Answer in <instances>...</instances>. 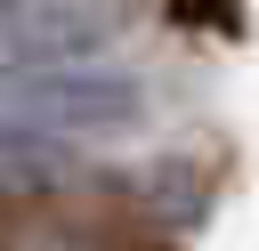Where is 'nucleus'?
Instances as JSON below:
<instances>
[{
  "mask_svg": "<svg viewBox=\"0 0 259 251\" xmlns=\"http://www.w3.org/2000/svg\"><path fill=\"white\" fill-rule=\"evenodd\" d=\"M73 146L49 138V130H16L0 121V194H65L73 186Z\"/></svg>",
  "mask_w": 259,
  "mask_h": 251,
  "instance_id": "4",
  "label": "nucleus"
},
{
  "mask_svg": "<svg viewBox=\"0 0 259 251\" xmlns=\"http://www.w3.org/2000/svg\"><path fill=\"white\" fill-rule=\"evenodd\" d=\"M0 251H105V235L57 194H0Z\"/></svg>",
  "mask_w": 259,
  "mask_h": 251,
  "instance_id": "3",
  "label": "nucleus"
},
{
  "mask_svg": "<svg viewBox=\"0 0 259 251\" xmlns=\"http://www.w3.org/2000/svg\"><path fill=\"white\" fill-rule=\"evenodd\" d=\"M0 121L49 130V138H121L146 121V81L121 65H40V73H0Z\"/></svg>",
  "mask_w": 259,
  "mask_h": 251,
  "instance_id": "1",
  "label": "nucleus"
},
{
  "mask_svg": "<svg viewBox=\"0 0 259 251\" xmlns=\"http://www.w3.org/2000/svg\"><path fill=\"white\" fill-rule=\"evenodd\" d=\"M170 8H178V24H202V8H219V24L235 32V0H170Z\"/></svg>",
  "mask_w": 259,
  "mask_h": 251,
  "instance_id": "5",
  "label": "nucleus"
},
{
  "mask_svg": "<svg viewBox=\"0 0 259 251\" xmlns=\"http://www.w3.org/2000/svg\"><path fill=\"white\" fill-rule=\"evenodd\" d=\"M138 16L146 0H0V73L105 57Z\"/></svg>",
  "mask_w": 259,
  "mask_h": 251,
  "instance_id": "2",
  "label": "nucleus"
}]
</instances>
